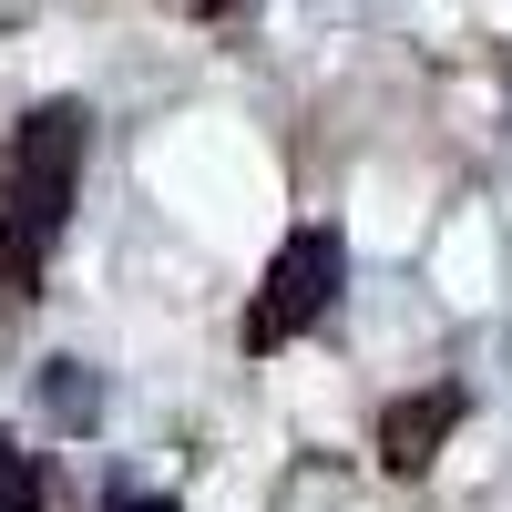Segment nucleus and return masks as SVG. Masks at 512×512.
Wrapping results in <instances>:
<instances>
[{
    "label": "nucleus",
    "mask_w": 512,
    "mask_h": 512,
    "mask_svg": "<svg viewBox=\"0 0 512 512\" xmlns=\"http://www.w3.org/2000/svg\"><path fill=\"white\" fill-rule=\"evenodd\" d=\"M82 154H93V113L82 103L21 113L11 154H0V308H31L41 277H52V246L82 195Z\"/></svg>",
    "instance_id": "obj_1"
},
{
    "label": "nucleus",
    "mask_w": 512,
    "mask_h": 512,
    "mask_svg": "<svg viewBox=\"0 0 512 512\" xmlns=\"http://www.w3.org/2000/svg\"><path fill=\"white\" fill-rule=\"evenodd\" d=\"M175 11H205V21H216V11H236V0H175Z\"/></svg>",
    "instance_id": "obj_7"
},
{
    "label": "nucleus",
    "mask_w": 512,
    "mask_h": 512,
    "mask_svg": "<svg viewBox=\"0 0 512 512\" xmlns=\"http://www.w3.org/2000/svg\"><path fill=\"white\" fill-rule=\"evenodd\" d=\"M461 420H472V400H461L451 379H441V390H420V400H390V410H379V472L420 482V472L441 461V441L461 431Z\"/></svg>",
    "instance_id": "obj_3"
},
{
    "label": "nucleus",
    "mask_w": 512,
    "mask_h": 512,
    "mask_svg": "<svg viewBox=\"0 0 512 512\" xmlns=\"http://www.w3.org/2000/svg\"><path fill=\"white\" fill-rule=\"evenodd\" d=\"M0 512H52V482H41V461L21 441H0Z\"/></svg>",
    "instance_id": "obj_4"
},
{
    "label": "nucleus",
    "mask_w": 512,
    "mask_h": 512,
    "mask_svg": "<svg viewBox=\"0 0 512 512\" xmlns=\"http://www.w3.org/2000/svg\"><path fill=\"white\" fill-rule=\"evenodd\" d=\"M103 512H185V502H175V492H134V482H113Z\"/></svg>",
    "instance_id": "obj_6"
},
{
    "label": "nucleus",
    "mask_w": 512,
    "mask_h": 512,
    "mask_svg": "<svg viewBox=\"0 0 512 512\" xmlns=\"http://www.w3.org/2000/svg\"><path fill=\"white\" fill-rule=\"evenodd\" d=\"M41 400H52L62 420H93V410H103V390H93V369H82V359H52V379H41Z\"/></svg>",
    "instance_id": "obj_5"
},
{
    "label": "nucleus",
    "mask_w": 512,
    "mask_h": 512,
    "mask_svg": "<svg viewBox=\"0 0 512 512\" xmlns=\"http://www.w3.org/2000/svg\"><path fill=\"white\" fill-rule=\"evenodd\" d=\"M338 277H349V246H338V226H297V236L267 256V287L246 297L236 349H246V359H277L287 338H308V328L338 308Z\"/></svg>",
    "instance_id": "obj_2"
}]
</instances>
